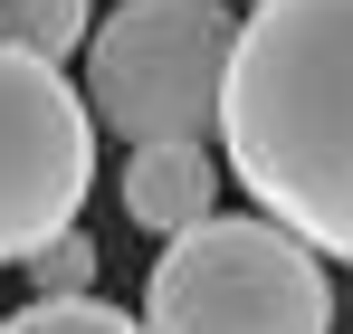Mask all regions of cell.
Instances as JSON below:
<instances>
[{
	"instance_id": "obj_1",
	"label": "cell",
	"mask_w": 353,
	"mask_h": 334,
	"mask_svg": "<svg viewBox=\"0 0 353 334\" xmlns=\"http://www.w3.org/2000/svg\"><path fill=\"white\" fill-rule=\"evenodd\" d=\"M220 153L277 229L353 268V0H258L239 19Z\"/></svg>"
},
{
	"instance_id": "obj_2",
	"label": "cell",
	"mask_w": 353,
	"mask_h": 334,
	"mask_svg": "<svg viewBox=\"0 0 353 334\" xmlns=\"http://www.w3.org/2000/svg\"><path fill=\"white\" fill-rule=\"evenodd\" d=\"M239 0H115L86 29V115L115 144H210L239 57Z\"/></svg>"
},
{
	"instance_id": "obj_3",
	"label": "cell",
	"mask_w": 353,
	"mask_h": 334,
	"mask_svg": "<svg viewBox=\"0 0 353 334\" xmlns=\"http://www.w3.org/2000/svg\"><path fill=\"white\" fill-rule=\"evenodd\" d=\"M143 334H334V277L268 210H210L201 229L163 239L143 277Z\"/></svg>"
},
{
	"instance_id": "obj_4",
	"label": "cell",
	"mask_w": 353,
	"mask_h": 334,
	"mask_svg": "<svg viewBox=\"0 0 353 334\" xmlns=\"http://www.w3.org/2000/svg\"><path fill=\"white\" fill-rule=\"evenodd\" d=\"M96 191V115L58 57L0 48V268H29Z\"/></svg>"
},
{
	"instance_id": "obj_5",
	"label": "cell",
	"mask_w": 353,
	"mask_h": 334,
	"mask_svg": "<svg viewBox=\"0 0 353 334\" xmlns=\"http://www.w3.org/2000/svg\"><path fill=\"white\" fill-rule=\"evenodd\" d=\"M115 201H124L134 229L181 239V229H201L210 210H220V163H210V144H134Z\"/></svg>"
},
{
	"instance_id": "obj_6",
	"label": "cell",
	"mask_w": 353,
	"mask_h": 334,
	"mask_svg": "<svg viewBox=\"0 0 353 334\" xmlns=\"http://www.w3.org/2000/svg\"><path fill=\"white\" fill-rule=\"evenodd\" d=\"M96 29V0H0V48H29V57H77Z\"/></svg>"
},
{
	"instance_id": "obj_7",
	"label": "cell",
	"mask_w": 353,
	"mask_h": 334,
	"mask_svg": "<svg viewBox=\"0 0 353 334\" xmlns=\"http://www.w3.org/2000/svg\"><path fill=\"white\" fill-rule=\"evenodd\" d=\"M0 334H143V315H124L105 296H39V306H19Z\"/></svg>"
},
{
	"instance_id": "obj_8",
	"label": "cell",
	"mask_w": 353,
	"mask_h": 334,
	"mask_svg": "<svg viewBox=\"0 0 353 334\" xmlns=\"http://www.w3.org/2000/svg\"><path fill=\"white\" fill-rule=\"evenodd\" d=\"M29 286H39V296H96V239H86V229H58V239L29 258Z\"/></svg>"
},
{
	"instance_id": "obj_9",
	"label": "cell",
	"mask_w": 353,
	"mask_h": 334,
	"mask_svg": "<svg viewBox=\"0 0 353 334\" xmlns=\"http://www.w3.org/2000/svg\"><path fill=\"white\" fill-rule=\"evenodd\" d=\"M239 10H258V0H239Z\"/></svg>"
}]
</instances>
